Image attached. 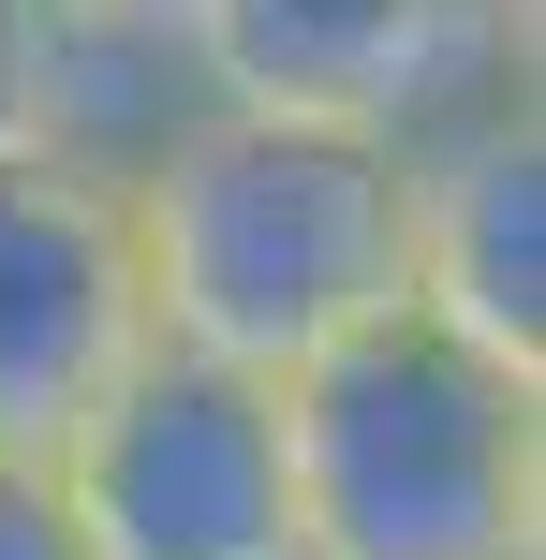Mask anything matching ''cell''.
<instances>
[{"mask_svg": "<svg viewBox=\"0 0 546 560\" xmlns=\"http://www.w3.org/2000/svg\"><path fill=\"white\" fill-rule=\"evenodd\" d=\"M207 74L236 118H311L414 163L532 89V30L488 0H207Z\"/></svg>", "mask_w": 546, "mask_h": 560, "instance_id": "3", "label": "cell"}, {"mask_svg": "<svg viewBox=\"0 0 546 560\" xmlns=\"http://www.w3.org/2000/svg\"><path fill=\"white\" fill-rule=\"evenodd\" d=\"M30 45H45V0H0V163H30Z\"/></svg>", "mask_w": 546, "mask_h": 560, "instance_id": "9", "label": "cell"}, {"mask_svg": "<svg viewBox=\"0 0 546 560\" xmlns=\"http://www.w3.org/2000/svg\"><path fill=\"white\" fill-rule=\"evenodd\" d=\"M133 207V280H148V354L295 384L340 339L414 310V163L370 133L311 118H207Z\"/></svg>", "mask_w": 546, "mask_h": 560, "instance_id": "1", "label": "cell"}, {"mask_svg": "<svg viewBox=\"0 0 546 560\" xmlns=\"http://www.w3.org/2000/svg\"><path fill=\"white\" fill-rule=\"evenodd\" d=\"M414 310L502 369H546V118L532 89L414 148Z\"/></svg>", "mask_w": 546, "mask_h": 560, "instance_id": "7", "label": "cell"}, {"mask_svg": "<svg viewBox=\"0 0 546 560\" xmlns=\"http://www.w3.org/2000/svg\"><path fill=\"white\" fill-rule=\"evenodd\" d=\"M148 369L133 207L59 163H0V457H59Z\"/></svg>", "mask_w": 546, "mask_h": 560, "instance_id": "5", "label": "cell"}, {"mask_svg": "<svg viewBox=\"0 0 546 560\" xmlns=\"http://www.w3.org/2000/svg\"><path fill=\"white\" fill-rule=\"evenodd\" d=\"M207 118H222L207 0H45V45H30V163L89 177V192H148Z\"/></svg>", "mask_w": 546, "mask_h": 560, "instance_id": "6", "label": "cell"}, {"mask_svg": "<svg viewBox=\"0 0 546 560\" xmlns=\"http://www.w3.org/2000/svg\"><path fill=\"white\" fill-rule=\"evenodd\" d=\"M281 472L295 560H546V369L399 310L281 384Z\"/></svg>", "mask_w": 546, "mask_h": 560, "instance_id": "2", "label": "cell"}, {"mask_svg": "<svg viewBox=\"0 0 546 560\" xmlns=\"http://www.w3.org/2000/svg\"><path fill=\"white\" fill-rule=\"evenodd\" d=\"M45 472H59V502H74L89 560H295L281 384L148 354Z\"/></svg>", "mask_w": 546, "mask_h": 560, "instance_id": "4", "label": "cell"}, {"mask_svg": "<svg viewBox=\"0 0 546 560\" xmlns=\"http://www.w3.org/2000/svg\"><path fill=\"white\" fill-rule=\"evenodd\" d=\"M0 560H89V532H74L45 457H0Z\"/></svg>", "mask_w": 546, "mask_h": 560, "instance_id": "8", "label": "cell"}]
</instances>
